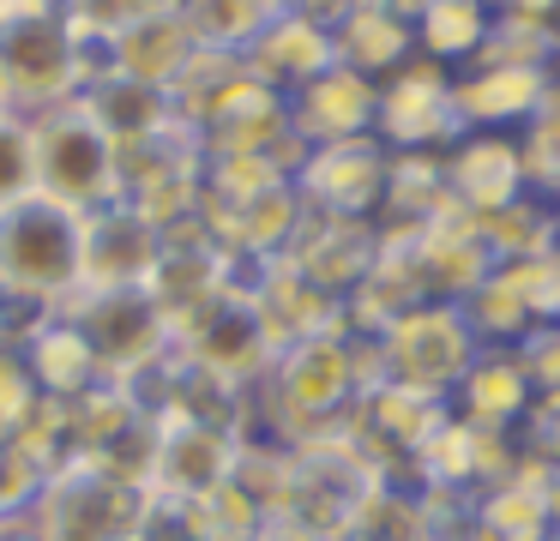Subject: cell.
<instances>
[{
    "label": "cell",
    "instance_id": "cell-13",
    "mask_svg": "<svg viewBox=\"0 0 560 541\" xmlns=\"http://www.w3.org/2000/svg\"><path fill=\"white\" fill-rule=\"evenodd\" d=\"M163 228L145 223L133 204H103L85 216V289H145L163 259Z\"/></svg>",
    "mask_w": 560,
    "mask_h": 541
},
{
    "label": "cell",
    "instance_id": "cell-21",
    "mask_svg": "<svg viewBox=\"0 0 560 541\" xmlns=\"http://www.w3.org/2000/svg\"><path fill=\"white\" fill-rule=\"evenodd\" d=\"M79 103H85V115L115 139V151H127V144H139V139H151V132L175 127L170 91H158V84H139V79H127V72L97 79L85 96H79Z\"/></svg>",
    "mask_w": 560,
    "mask_h": 541
},
{
    "label": "cell",
    "instance_id": "cell-19",
    "mask_svg": "<svg viewBox=\"0 0 560 541\" xmlns=\"http://www.w3.org/2000/svg\"><path fill=\"white\" fill-rule=\"evenodd\" d=\"M19 355H25L31 379H37V391L49 397V403H79V397H91L97 385H109L97 367V349H91V337L73 325V313H49V319L25 337Z\"/></svg>",
    "mask_w": 560,
    "mask_h": 541
},
{
    "label": "cell",
    "instance_id": "cell-7",
    "mask_svg": "<svg viewBox=\"0 0 560 541\" xmlns=\"http://www.w3.org/2000/svg\"><path fill=\"white\" fill-rule=\"evenodd\" d=\"M67 313L97 349L103 379L115 385H133L139 373H151L158 361L175 355V325L163 319V307L145 289H85Z\"/></svg>",
    "mask_w": 560,
    "mask_h": 541
},
{
    "label": "cell",
    "instance_id": "cell-37",
    "mask_svg": "<svg viewBox=\"0 0 560 541\" xmlns=\"http://www.w3.org/2000/svg\"><path fill=\"white\" fill-rule=\"evenodd\" d=\"M0 108H7V103H0Z\"/></svg>",
    "mask_w": 560,
    "mask_h": 541
},
{
    "label": "cell",
    "instance_id": "cell-15",
    "mask_svg": "<svg viewBox=\"0 0 560 541\" xmlns=\"http://www.w3.org/2000/svg\"><path fill=\"white\" fill-rule=\"evenodd\" d=\"M446 180H452V204L464 216H494L530 192L524 151L506 132H464L446 151Z\"/></svg>",
    "mask_w": 560,
    "mask_h": 541
},
{
    "label": "cell",
    "instance_id": "cell-20",
    "mask_svg": "<svg viewBox=\"0 0 560 541\" xmlns=\"http://www.w3.org/2000/svg\"><path fill=\"white\" fill-rule=\"evenodd\" d=\"M199 55V36L182 12H158V19H133L115 31V72L139 84L175 91V79L187 72V60Z\"/></svg>",
    "mask_w": 560,
    "mask_h": 541
},
{
    "label": "cell",
    "instance_id": "cell-11",
    "mask_svg": "<svg viewBox=\"0 0 560 541\" xmlns=\"http://www.w3.org/2000/svg\"><path fill=\"white\" fill-rule=\"evenodd\" d=\"M242 469V433L211 427V421H158V463H151V493L170 505H194L235 481Z\"/></svg>",
    "mask_w": 560,
    "mask_h": 541
},
{
    "label": "cell",
    "instance_id": "cell-25",
    "mask_svg": "<svg viewBox=\"0 0 560 541\" xmlns=\"http://www.w3.org/2000/svg\"><path fill=\"white\" fill-rule=\"evenodd\" d=\"M31 192H37V132H31V115L0 108V211Z\"/></svg>",
    "mask_w": 560,
    "mask_h": 541
},
{
    "label": "cell",
    "instance_id": "cell-28",
    "mask_svg": "<svg viewBox=\"0 0 560 541\" xmlns=\"http://www.w3.org/2000/svg\"><path fill=\"white\" fill-rule=\"evenodd\" d=\"M518 361H524V373H530V391L542 397L548 409H560V325H542L536 337H524Z\"/></svg>",
    "mask_w": 560,
    "mask_h": 541
},
{
    "label": "cell",
    "instance_id": "cell-35",
    "mask_svg": "<svg viewBox=\"0 0 560 541\" xmlns=\"http://www.w3.org/2000/svg\"><path fill=\"white\" fill-rule=\"evenodd\" d=\"M7 7H25V0H7Z\"/></svg>",
    "mask_w": 560,
    "mask_h": 541
},
{
    "label": "cell",
    "instance_id": "cell-32",
    "mask_svg": "<svg viewBox=\"0 0 560 541\" xmlns=\"http://www.w3.org/2000/svg\"><path fill=\"white\" fill-rule=\"evenodd\" d=\"M0 541H49V529L37 524V511L31 517H13V524H0Z\"/></svg>",
    "mask_w": 560,
    "mask_h": 541
},
{
    "label": "cell",
    "instance_id": "cell-33",
    "mask_svg": "<svg viewBox=\"0 0 560 541\" xmlns=\"http://www.w3.org/2000/svg\"><path fill=\"white\" fill-rule=\"evenodd\" d=\"M555 79H560V43H555Z\"/></svg>",
    "mask_w": 560,
    "mask_h": 541
},
{
    "label": "cell",
    "instance_id": "cell-12",
    "mask_svg": "<svg viewBox=\"0 0 560 541\" xmlns=\"http://www.w3.org/2000/svg\"><path fill=\"white\" fill-rule=\"evenodd\" d=\"M290 120H295V139H302L307 151H319V144L374 139L380 84L338 60V67H326L314 84H302V91L290 96Z\"/></svg>",
    "mask_w": 560,
    "mask_h": 541
},
{
    "label": "cell",
    "instance_id": "cell-1",
    "mask_svg": "<svg viewBox=\"0 0 560 541\" xmlns=\"http://www.w3.org/2000/svg\"><path fill=\"white\" fill-rule=\"evenodd\" d=\"M85 96V12L73 0H25L0 12V103L49 115Z\"/></svg>",
    "mask_w": 560,
    "mask_h": 541
},
{
    "label": "cell",
    "instance_id": "cell-30",
    "mask_svg": "<svg viewBox=\"0 0 560 541\" xmlns=\"http://www.w3.org/2000/svg\"><path fill=\"white\" fill-rule=\"evenodd\" d=\"M355 0H278V12H290V19H307V24H326V31H338L343 19H350Z\"/></svg>",
    "mask_w": 560,
    "mask_h": 541
},
{
    "label": "cell",
    "instance_id": "cell-14",
    "mask_svg": "<svg viewBox=\"0 0 560 541\" xmlns=\"http://www.w3.org/2000/svg\"><path fill=\"white\" fill-rule=\"evenodd\" d=\"M452 91H458L464 132H506V127H530L542 115V103L555 96V72L476 60V67L452 72Z\"/></svg>",
    "mask_w": 560,
    "mask_h": 541
},
{
    "label": "cell",
    "instance_id": "cell-8",
    "mask_svg": "<svg viewBox=\"0 0 560 541\" xmlns=\"http://www.w3.org/2000/svg\"><path fill=\"white\" fill-rule=\"evenodd\" d=\"M374 139L386 151H452L464 139L458 120V91H452V67L416 55L392 79H380V120Z\"/></svg>",
    "mask_w": 560,
    "mask_h": 541
},
{
    "label": "cell",
    "instance_id": "cell-6",
    "mask_svg": "<svg viewBox=\"0 0 560 541\" xmlns=\"http://www.w3.org/2000/svg\"><path fill=\"white\" fill-rule=\"evenodd\" d=\"M151 517V487L121 481L97 463H67L37 499V524L49 541H139Z\"/></svg>",
    "mask_w": 560,
    "mask_h": 541
},
{
    "label": "cell",
    "instance_id": "cell-26",
    "mask_svg": "<svg viewBox=\"0 0 560 541\" xmlns=\"http://www.w3.org/2000/svg\"><path fill=\"white\" fill-rule=\"evenodd\" d=\"M43 487H49V469H43L19 439H0V524L37 511Z\"/></svg>",
    "mask_w": 560,
    "mask_h": 541
},
{
    "label": "cell",
    "instance_id": "cell-31",
    "mask_svg": "<svg viewBox=\"0 0 560 541\" xmlns=\"http://www.w3.org/2000/svg\"><path fill=\"white\" fill-rule=\"evenodd\" d=\"M254 541H326V536H314V529L295 524V517H266V529H259Z\"/></svg>",
    "mask_w": 560,
    "mask_h": 541
},
{
    "label": "cell",
    "instance_id": "cell-34",
    "mask_svg": "<svg viewBox=\"0 0 560 541\" xmlns=\"http://www.w3.org/2000/svg\"><path fill=\"white\" fill-rule=\"evenodd\" d=\"M73 7H79V12H85V7H91V0H73Z\"/></svg>",
    "mask_w": 560,
    "mask_h": 541
},
{
    "label": "cell",
    "instance_id": "cell-10",
    "mask_svg": "<svg viewBox=\"0 0 560 541\" xmlns=\"http://www.w3.org/2000/svg\"><path fill=\"white\" fill-rule=\"evenodd\" d=\"M175 349H182L194 367H206L211 379L235 385V391H259V379H266L271 361H278V343L266 337V325H259V313L247 295H230V301H218V307H206L187 331H175Z\"/></svg>",
    "mask_w": 560,
    "mask_h": 541
},
{
    "label": "cell",
    "instance_id": "cell-18",
    "mask_svg": "<svg viewBox=\"0 0 560 541\" xmlns=\"http://www.w3.org/2000/svg\"><path fill=\"white\" fill-rule=\"evenodd\" d=\"M242 60H247V72H254L266 91L295 96L302 84H314L326 67H338V43H331L326 24H307V19L278 12V19L242 48Z\"/></svg>",
    "mask_w": 560,
    "mask_h": 541
},
{
    "label": "cell",
    "instance_id": "cell-29",
    "mask_svg": "<svg viewBox=\"0 0 560 541\" xmlns=\"http://www.w3.org/2000/svg\"><path fill=\"white\" fill-rule=\"evenodd\" d=\"M182 7H187V0H91L85 19L121 31V24H133V19H158V12H182Z\"/></svg>",
    "mask_w": 560,
    "mask_h": 541
},
{
    "label": "cell",
    "instance_id": "cell-22",
    "mask_svg": "<svg viewBox=\"0 0 560 541\" xmlns=\"http://www.w3.org/2000/svg\"><path fill=\"white\" fill-rule=\"evenodd\" d=\"M494 0H416V48L440 67H476L494 31Z\"/></svg>",
    "mask_w": 560,
    "mask_h": 541
},
{
    "label": "cell",
    "instance_id": "cell-16",
    "mask_svg": "<svg viewBox=\"0 0 560 541\" xmlns=\"http://www.w3.org/2000/svg\"><path fill=\"white\" fill-rule=\"evenodd\" d=\"M283 259L295 264V271L307 277V283H319L326 295L350 301L355 283L368 277V264L380 259V223H355V216H319L307 211V223L295 228L290 252Z\"/></svg>",
    "mask_w": 560,
    "mask_h": 541
},
{
    "label": "cell",
    "instance_id": "cell-27",
    "mask_svg": "<svg viewBox=\"0 0 560 541\" xmlns=\"http://www.w3.org/2000/svg\"><path fill=\"white\" fill-rule=\"evenodd\" d=\"M37 409H43V391L31 379L25 355L19 349H0V439H19Z\"/></svg>",
    "mask_w": 560,
    "mask_h": 541
},
{
    "label": "cell",
    "instance_id": "cell-23",
    "mask_svg": "<svg viewBox=\"0 0 560 541\" xmlns=\"http://www.w3.org/2000/svg\"><path fill=\"white\" fill-rule=\"evenodd\" d=\"M458 397H464V421H470V427L506 433V421H518L536 391H530V373H524L518 349H482L476 367L464 373Z\"/></svg>",
    "mask_w": 560,
    "mask_h": 541
},
{
    "label": "cell",
    "instance_id": "cell-5",
    "mask_svg": "<svg viewBox=\"0 0 560 541\" xmlns=\"http://www.w3.org/2000/svg\"><path fill=\"white\" fill-rule=\"evenodd\" d=\"M37 132V192L73 204V211H103L121 192V151L115 139L85 115V103H61L49 115H31Z\"/></svg>",
    "mask_w": 560,
    "mask_h": 541
},
{
    "label": "cell",
    "instance_id": "cell-17",
    "mask_svg": "<svg viewBox=\"0 0 560 541\" xmlns=\"http://www.w3.org/2000/svg\"><path fill=\"white\" fill-rule=\"evenodd\" d=\"M338 60L355 67L362 79H392L398 67H410L422 48H416V7L410 0H355L350 19L331 31Z\"/></svg>",
    "mask_w": 560,
    "mask_h": 541
},
{
    "label": "cell",
    "instance_id": "cell-24",
    "mask_svg": "<svg viewBox=\"0 0 560 541\" xmlns=\"http://www.w3.org/2000/svg\"><path fill=\"white\" fill-rule=\"evenodd\" d=\"M182 19L194 24L199 48H223V55H242L271 19H278V0H187Z\"/></svg>",
    "mask_w": 560,
    "mask_h": 541
},
{
    "label": "cell",
    "instance_id": "cell-3",
    "mask_svg": "<svg viewBox=\"0 0 560 541\" xmlns=\"http://www.w3.org/2000/svg\"><path fill=\"white\" fill-rule=\"evenodd\" d=\"M368 343H374L380 385H404V391L440 397V403H446V391H458L464 373L482 355V337H476L470 313L458 301H428V307L392 319Z\"/></svg>",
    "mask_w": 560,
    "mask_h": 541
},
{
    "label": "cell",
    "instance_id": "cell-2",
    "mask_svg": "<svg viewBox=\"0 0 560 541\" xmlns=\"http://www.w3.org/2000/svg\"><path fill=\"white\" fill-rule=\"evenodd\" d=\"M0 289L37 313H67L85 295V211L31 192L0 211Z\"/></svg>",
    "mask_w": 560,
    "mask_h": 541
},
{
    "label": "cell",
    "instance_id": "cell-4",
    "mask_svg": "<svg viewBox=\"0 0 560 541\" xmlns=\"http://www.w3.org/2000/svg\"><path fill=\"white\" fill-rule=\"evenodd\" d=\"M121 204H133L163 235H182L206 211V139L187 120L121 151Z\"/></svg>",
    "mask_w": 560,
    "mask_h": 541
},
{
    "label": "cell",
    "instance_id": "cell-9",
    "mask_svg": "<svg viewBox=\"0 0 560 541\" xmlns=\"http://www.w3.org/2000/svg\"><path fill=\"white\" fill-rule=\"evenodd\" d=\"M386 175L392 151L380 139H350V144H319L295 168V192L307 211L319 216H355V223H380L386 211Z\"/></svg>",
    "mask_w": 560,
    "mask_h": 541
},
{
    "label": "cell",
    "instance_id": "cell-36",
    "mask_svg": "<svg viewBox=\"0 0 560 541\" xmlns=\"http://www.w3.org/2000/svg\"><path fill=\"white\" fill-rule=\"evenodd\" d=\"M0 12H7V0H0Z\"/></svg>",
    "mask_w": 560,
    "mask_h": 541
}]
</instances>
